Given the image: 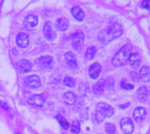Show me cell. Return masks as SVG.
<instances>
[{
  "label": "cell",
  "mask_w": 150,
  "mask_h": 134,
  "mask_svg": "<svg viewBox=\"0 0 150 134\" xmlns=\"http://www.w3.org/2000/svg\"><path fill=\"white\" fill-rule=\"evenodd\" d=\"M122 33H123L122 26L118 23H114V24L111 25L107 29H105V31L100 32V34L98 36L99 41L104 44H107V43L112 41L113 39L120 37L122 35Z\"/></svg>",
  "instance_id": "obj_1"
},
{
  "label": "cell",
  "mask_w": 150,
  "mask_h": 134,
  "mask_svg": "<svg viewBox=\"0 0 150 134\" xmlns=\"http://www.w3.org/2000/svg\"><path fill=\"white\" fill-rule=\"evenodd\" d=\"M131 51H132V48L129 45L123 46L113 56L112 61V65L116 68L125 66L129 61V58L132 54Z\"/></svg>",
  "instance_id": "obj_2"
},
{
  "label": "cell",
  "mask_w": 150,
  "mask_h": 134,
  "mask_svg": "<svg viewBox=\"0 0 150 134\" xmlns=\"http://www.w3.org/2000/svg\"><path fill=\"white\" fill-rule=\"evenodd\" d=\"M96 111L100 113L105 118H110L114 113V109L108 104L105 103H98L96 106Z\"/></svg>",
  "instance_id": "obj_3"
},
{
  "label": "cell",
  "mask_w": 150,
  "mask_h": 134,
  "mask_svg": "<svg viewBox=\"0 0 150 134\" xmlns=\"http://www.w3.org/2000/svg\"><path fill=\"white\" fill-rule=\"evenodd\" d=\"M35 63L40 68L48 69V68H51L53 66V58L51 56H48V55L41 56L36 60Z\"/></svg>",
  "instance_id": "obj_4"
},
{
  "label": "cell",
  "mask_w": 150,
  "mask_h": 134,
  "mask_svg": "<svg viewBox=\"0 0 150 134\" xmlns=\"http://www.w3.org/2000/svg\"><path fill=\"white\" fill-rule=\"evenodd\" d=\"M120 129L125 134H131L134 132V123L131 118H124L120 121Z\"/></svg>",
  "instance_id": "obj_5"
},
{
  "label": "cell",
  "mask_w": 150,
  "mask_h": 134,
  "mask_svg": "<svg viewBox=\"0 0 150 134\" xmlns=\"http://www.w3.org/2000/svg\"><path fill=\"white\" fill-rule=\"evenodd\" d=\"M25 85L31 89H38L40 87L41 85V83H40V79L38 75H29L27 76L25 79Z\"/></svg>",
  "instance_id": "obj_6"
},
{
  "label": "cell",
  "mask_w": 150,
  "mask_h": 134,
  "mask_svg": "<svg viewBox=\"0 0 150 134\" xmlns=\"http://www.w3.org/2000/svg\"><path fill=\"white\" fill-rule=\"evenodd\" d=\"M43 33L47 39L53 41L56 38V33L53 28V25L50 22H46L43 27Z\"/></svg>",
  "instance_id": "obj_7"
},
{
  "label": "cell",
  "mask_w": 150,
  "mask_h": 134,
  "mask_svg": "<svg viewBox=\"0 0 150 134\" xmlns=\"http://www.w3.org/2000/svg\"><path fill=\"white\" fill-rule=\"evenodd\" d=\"M84 39V33L82 31H77L72 37V46L75 49H79Z\"/></svg>",
  "instance_id": "obj_8"
},
{
  "label": "cell",
  "mask_w": 150,
  "mask_h": 134,
  "mask_svg": "<svg viewBox=\"0 0 150 134\" xmlns=\"http://www.w3.org/2000/svg\"><path fill=\"white\" fill-rule=\"evenodd\" d=\"M38 24V17L34 14H30L26 16L24 19V26L28 29L32 30Z\"/></svg>",
  "instance_id": "obj_9"
},
{
  "label": "cell",
  "mask_w": 150,
  "mask_h": 134,
  "mask_svg": "<svg viewBox=\"0 0 150 134\" xmlns=\"http://www.w3.org/2000/svg\"><path fill=\"white\" fill-rule=\"evenodd\" d=\"M101 69H102V67L99 63H97V62L92 63L89 68V75L91 79L92 80L98 79L101 73Z\"/></svg>",
  "instance_id": "obj_10"
},
{
  "label": "cell",
  "mask_w": 150,
  "mask_h": 134,
  "mask_svg": "<svg viewBox=\"0 0 150 134\" xmlns=\"http://www.w3.org/2000/svg\"><path fill=\"white\" fill-rule=\"evenodd\" d=\"M16 43H17L18 47H22V48H25V47H27V46L29 44V38L25 33L20 32L17 35Z\"/></svg>",
  "instance_id": "obj_11"
},
{
  "label": "cell",
  "mask_w": 150,
  "mask_h": 134,
  "mask_svg": "<svg viewBox=\"0 0 150 134\" xmlns=\"http://www.w3.org/2000/svg\"><path fill=\"white\" fill-rule=\"evenodd\" d=\"M134 119L136 122H142L145 119L146 116H147V112L146 110L143 107H138L134 110Z\"/></svg>",
  "instance_id": "obj_12"
},
{
  "label": "cell",
  "mask_w": 150,
  "mask_h": 134,
  "mask_svg": "<svg viewBox=\"0 0 150 134\" xmlns=\"http://www.w3.org/2000/svg\"><path fill=\"white\" fill-rule=\"evenodd\" d=\"M27 101H28L29 104H31V105L37 106V107H41L43 105L44 102H45V99L40 95H34V96L30 97Z\"/></svg>",
  "instance_id": "obj_13"
},
{
  "label": "cell",
  "mask_w": 150,
  "mask_h": 134,
  "mask_svg": "<svg viewBox=\"0 0 150 134\" xmlns=\"http://www.w3.org/2000/svg\"><path fill=\"white\" fill-rule=\"evenodd\" d=\"M141 61H142V57L139 54H137V53L131 54L130 58H129V64L132 68H139V66L141 64Z\"/></svg>",
  "instance_id": "obj_14"
},
{
  "label": "cell",
  "mask_w": 150,
  "mask_h": 134,
  "mask_svg": "<svg viewBox=\"0 0 150 134\" xmlns=\"http://www.w3.org/2000/svg\"><path fill=\"white\" fill-rule=\"evenodd\" d=\"M65 60L66 62L68 64V66L71 68H76L77 67V63H76V55L71 53V52H67L65 54Z\"/></svg>",
  "instance_id": "obj_15"
},
{
  "label": "cell",
  "mask_w": 150,
  "mask_h": 134,
  "mask_svg": "<svg viewBox=\"0 0 150 134\" xmlns=\"http://www.w3.org/2000/svg\"><path fill=\"white\" fill-rule=\"evenodd\" d=\"M149 97V90L146 86H142L137 90V97L138 100L142 103H144L147 101Z\"/></svg>",
  "instance_id": "obj_16"
},
{
  "label": "cell",
  "mask_w": 150,
  "mask_h": 134,
  "mask_svg": "<svg viewBox=\"0 0 150 134\" xmlns=\"http://www.w3.org/2000/svg\"><path fill=\"white\" fill-rule=\"evenodd\" d=\"M55 25H56V28L59 30V31H66L68 28H69V21L68 18H60L56 20L55 22Z\"/></svg>",
  "instance_id": "obj_17"
},
{
  "label": "cell",
  "mask_w": 150,
  "mask_h": 134,
  "mask_svg": "<svg viewBox=\"0 0 150 134\" xmlns=\"http://www.w3.org/2000/svg\"><path fill=\"white\" fill-rule=\"evenodd\" d=\"M140 79L143 83L150 82V68L148 66H143L140 70Z\"/></svg>",
  "instance_id": "obj_18"
},
{
  "label": "cell",
  "mask_w": 150,
  "mask_h": 134,
  "mask_svg": "<svg viewBox=\"0 0 150 134\" xmlns=\"http://www.w3.org/2000/svg\"><path fill=\"white\" fill-rule=\"evenodd\" d=\"M71 14L72 16L77 20V21H83V18H84V12L83 11L78 7V6H74L71 8Z\"/></svg>",
  "instance_id": "obj_19"
},
{
  "label": "cell",
  "mask_w": 150,
  "mask_h": 134,
  "mask_svg": "<svg viewBox=\"0 0 150 134\" xmlns=\"http://www.w3.org/2000/svg\"><path fill=\"white\" fill-rule=\"evenodd\" d=\"M18 69L21 73H28L32 70V64L27 60H21L18 62Z\"/></svg>",
  "instance_id": "obj_20"
},
{
  "label": "cell",
  "mask_w": 150,
  "mask_h": 134,
  "mask_svg": "<svg viewBox=\"0 0 150 134\" xmlns=\"http://www.w3.org/2000/svg\"><path fill=\"white\" fill-rule=\"evenodd\" d=\"M105 88V83L104 80H100L98 82H97L96 83H94V85L92 86V90L93 92L97 95H100L104 92Z\"/></svg>",
  "instance_id": "obj_21"
},
{
  "label": "cell",
  "mask_w": 150,
  "mask_h": 134,
  "mask_svg": "<svg viewBox=\"0 0 150 134\" xmlns=\"http://www.w3.org/2000/svg\"><path fill=\"white\" fill-rule=\"evenodd\" d=\"M63 100L65 102V104H67L68 105H72L76 103V95L70 91L69 92H66L63 96Z\"/></svg>",
  "instance_id": "obj_22"
},
{
  "label": "cell",
  "mask_w": 150,
  "mask_h": 134,
  "mask_svg": "<svg viewBox=\"0 0 150 134\" xmlns=\"http://www.w3.org/2000/svg\"><path fill=\"white\" fill-rule=\"evenodd\" d=\"M96 53H97V48L95 47H90L85 52V58L87 60H91L94 58Z\"/></svg>",
  "instance_id": "obj_23"
},
{
  "label": "cell",
  "mask_w": 150,
  "mask_h": 134,
  "mask_svg": "<svg viewBox=\"0 0 150 134\" xmlns=\"http://www.w3.org/2000/svg\"><path fill=\"white\" fill-rule=\"evenodd\" d=\"M56 119H57V121L59 122V124L61 125V126H62L63 129L68 130V129L69 128V122H68L62 116L57 115V116H56Z\"/></svg>",
  "instance_id": "obj_24"
},
{
  "label": "cell",
  "mask_w": 150,
  "mask_h": 134,
  "mask_svg": "<svg viewBox=\"0 0 150 134\" xmlns=\"http://www.w3.org/2000/svg\"><path fill=\"white\" fill-rule=\"evenodd\" d=\"M70 130H71V133L73 134L79 133L81 131V126H80L79 121H77V120L73 121V123L71 124V126H70Z\"/></svg>",
  "instance_id": "obj_25"
},
{
  "label": "cell",
  "mask_w": 150,
  "mask_h": 134,
  "mask_svg": "<svg viewBox=\"0 0 150 134\" xmlns=\"http://www.w3.org/2000/svg\"><path fill=\"white\" fill-rule=\"evenodd\" d=\"M105 130L107 134H115L116 133V127L112 123H107L105 126Z\"/></svg>",
  "instance_id": "obj_26"
},
{
  "label": "cell",
  "mask_w": 150,
  "mask_h": 134,
  "mask_svg": "<svg viewBox=\"0 0 150 134\" xmlns=\"http://www.w3.org/2000/svg\"><path fill=\"white\" fill-rule=\"evenodd\" d=\"M63 83L64 84L67 86V87H69V88H72L75 86L76 83H75V80L71 77V76H66L63 80Z\"/></svg>",
  "instance_id": "obj_27"
},
{
  "label": "cell",
  "mask_w": 150,
  "mask_h": 134,
  "mask_svg": "<svg viewBox=\"0 0 150 134\" xmlns=\"http://www.w3.org/2000/svg\"><path fill=\"white\" fill-rule=\"evenodd\" d=\"M120 85H121V88L123 90H133L134 88L133 84H130V83H127L125 81H122Z\"/></svg>",
  "instance_id": "obj_28"
},
{
  "label": "cell",
  "mask_w": 150,
  "mask_h": 134,
  "mask_svg": "<svg viewBox=\"0 0 150 134\" xmlns=\"http://www.w3.org/2000/svg\"><path fill=\"white\" fill-rule=\"evenodd\" d=\"M104 119H105V118L100 113H98V111L95 112V114H94V120H95L96 123H101Z\"/></svg>",
  "instance_id": "obj_29"
},
{
  "label": "cell",
  "mask_w": 150,
  "mask_h": 134,
  "mask_svg": "<svg viewBox=\"0 0 150 134\" xmlns=\"http://www.w3.org/2000/svg\"><path fill=\"white\" fill-rule=\"evenodd\" d=\"M131 76H132V79L134 81V82H139V81H141V79H140V75L137 74V73H135V72H132L131 73Z\"/></svg>",
  "instance_id": "obj_30"
},
{
  "label": "cell",
  "mask_w": 150,
  "mask_h": 134,
  "mask_svg": "<svg viewBox=\"0 0 150 134\" xmlns=\"http://www.w3.org/2000/svg\"><path fill=\"white\" fill-rule=\"evenodd\" d=\"M142 6H143L145 9L150 11V0H145V1H143V2H142Z\"/></svg>",
  "instance_id": "obj_31"
},
{
  "label": "cell",
  "mask_w": 150,
  "mask_h": 134,
  "mask_svg": "<svg viewBox=\"0 0 150 134\" xmlns=\"http://www.w3.org/2000/svg\"><path fill=\"white\" fill-rule=\"evenodd\" d=\"M0 106L4 110V111H8L9 110V107H8V105L5 104V103H3V102H0Z\"/></svg>",
  "instance_id": "obj_32"
},
{
  "label": "cell",
  "mask_w": 150,
  "mask_h": 134,
  "mask_svg": "<svg viewBox=\"0 0 150 134\" xmlns=\"http://www.w3.org/2000/svg\"><path fill=\"white\" fill-rule=\"evenodd\" d=\"M129 105H130V103H126L125 104H123V105H120V109H125V108L128 107Z\"/></svg>",
  "instance_id": "obj_33"
},
{
  "label": "cell",
  "mask_w": 150,
  "mask_h": 134,
  "mask_svg": "<svg viewBox=\"0 0 150 134\" xmlns=\"http://www.w3.org/2000/svg\"><path fill=\"white\" fill-rule=\"evenodd\" d=\"M16 134H18V133H16Z\"/></svg>",
  "instance_id": "obj_34"
}]
</instances>
